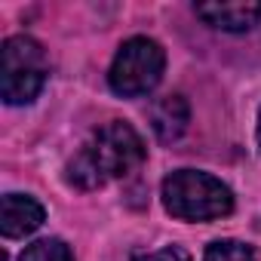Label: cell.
I'll use <instances>...</instances> for the list:
<instances>
[{
  "mask_svg": "<svg viewBox=\"0 0 261 261\" xmlns=\"http://www.w3.org/2000/svg\"><path fill=\"white\" fill-rule=\"evenodd\" d=\"M142 160H145L142 136L129 123L111 120L95 129L68 163V185H74L77 191H95L139 169Z\"/></svg>",
  "mask_w": 261,
  "mask_h": 261,
  "instance_id": "1",
  "label": "cell"
},
{
  "mask_svg": "<svg viewBox=\"0 0 261 261\" xmlns=\"http://www.w3.org/2000/svg\"><path fill=\"white\" fill-rule=\"evenodd\" d=\"M163 206L181 221H212L230 215L233 194L221 178L209 172L178 169L163 181Z\"/></svg>",
  "mask_w": 261,
  "mask_h": 261,
  "instance_id": "2",
  "label": "cell"
},
{
  "mask_svg": "<svg viewBox=\"0 0 261 261\" xmlns=\"http://www.w3.org/2000/svg\"><path fill=\"white\" fill-rule=\"evenodd\" d=\"M49 59L46 49L28 37L16 34L0 49V95L7 105H28L46 86Z\"/></svg>",
  "mask_w": 261,
  "mask_h": 261,
  "instance_id": "3",
  "label": "cell"
},
{
  "mask_svg": "<svg viewBox=\"0 0 261 261\" xmlns=\"http://www.w3.org/2000/svg\"><path fill=\"white\" fill-rule=\"evenodd\" d=\"M163 68H166V53L157 40L129 37L111 62L108 83L123 98H139V95H148L160 83Z\"/></svg>",
  "mask_w": 261,
  "mask_h": 261,
  "instance_id": "4",
  "label": "cell"
},
{
  "mask_svg": "<svg viewBox=\"0 0 261 261\" xmlns=\"http://www.w3.org/2000/svg\"><path fill=\"white\" fill-rule=\"evenodd\" d=\"M197 16L218 31H249L261 19V0H218V4H197Z\"/></svg>",
  "mask_w": 261,
  "mask_h": 261,
  "instance_id": "5",
  "label": "cell"
},
{
  "mask_svg": "<svg viewBox=\"0 0 261 261\" xmlns=\"http://www.w3.org/2000/svg\"><path fill=\"white\" fill-rule=\"evenodd\" d=\"M43 206L28 194H7L0 206V230L7 240H22L43 224Z\"/></svg>",
  "mask_w": 261,
  "mask_h": 261,
  "instance_id": "6",
  "label": "cell"
},
{
  "mask_svg": "<svg viewBox=\"0 0 261 261\" xmlns=\"http://www.w3.org/2000/svg\"><path fill=\"white\" fill-rule=\"evenodd\" d=\"M191 123V108L181 95H163L151 105V126L160 142H178Z\"/></svg>",
  "mask_w": 261,
  "mask_h": 261,
  "instance_id": "7",
  "label": "cell"
},
{
  "mask_svg": "<svg viewBox=\"0 0 261 261\" xmlns=\"http://www.w3.org/2000/svg\"><path fill=\"white\" fill-rule=\"evenodd\" d=\"M203 261H258L255 249L249 243H237V240H215L206 246Z\"/></svg>",
  "mask_w": 261,
  "mask_h": 261,
  "instance_id": "8",
  "label": "cell"
},
{
  "mask_svg": "<svg viewBox=\"0 0 261 261\" xmlns=\"http://www.w3.org/2000/svg\"><path fill=\"white\" fill-rule=\"evenodd\" d=\"M19 261H74V255H71V249H68L62 240L49 237V240H37V243H31V246L22 252Z\"/></svg>",
  "mask_w": 261,
  "mask_h": 261,
  "instance_id": "9",
  "label": "cell"
},
{
  "mask_svg": "<svg viewBox=\"0 0 261 261\" xmlns=\"http://www.w3.org/2000/svg\"><path fill=\"white\" fill-rule=\"evenodd\" d=\"M142 261H191V255H188L185 249H178V246H166V249H160V252L145 255Z\"/></svg>",
  "mask_w": 261,
  "mask_h": 261,
  "instance_id": "10",
  "label": "cell"
},
{
  "mask_svg": "<svg viewBox=\"0 0 261 261\" xmlns=\"http://www.w3.org/2000/svg\"><path fill=\"white\" fill-rule=\"evenodd\" d=\"M258 151H261V111H258Z\"/></svg>",
  "mask_w": 261,
  "mask_h": 261,
  "instance_id": "11",
  "label": "cell"
}]
</instances>
